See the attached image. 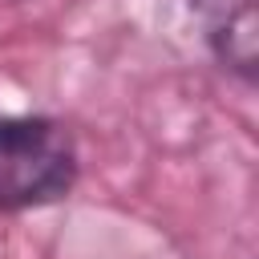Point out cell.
<instances>
[{"mask_svg": "<svg viewBox=\"0 0 259 259\" xmlns=\"http://www.w3.org/2000/svg\"><path fill=\"white\" fill-rule=\"evenodd\" d=\"M77 182V146L53 117H0V210L57 202Z\"/></svg>", "mask_w": 259, "mask_h": 259, "instance_id": "obj_1", "label": "cell"}, {"mask_svg": "<svg viewBox=\"0 0 259 259\" xmlns=\"http://www.w3.org/2000/svg\"><path fill=\"white\" fill-rule=\"evenodd\" d=\"M206 16V40L214 57L235 69L239 77H251L255 69V0H198Z\"/></svg>", "mask_w": 259, "mask_h": 259, "instance_id": "obj_2", "label": "cell"}]
</instances>
